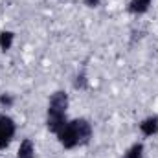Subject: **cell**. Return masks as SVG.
Here are the masks:
<instances>
[{"instance_id": "cell-1", "label": "cell", "mask_w": 158, "mask_h": 158, "mask_svg": "<svg viewBox=\"0 0 158 158\" xmlns=\"http://www.w3.org/2000/svg\"><path fill=\"white\" fill-rule=\"evenodd\" d=\"M55 136H57V142L64 149L72 151V149L85 147L90 143V140L94 136V129H92V123L86 118H74L68 119Z\"/></svg>"}, {"instance_id": "cell-2", "label": "cell", "mask_w": 158, "mask_h": 158, "mask_svg": "<svg viewBox=\"0 0 158 158\" xmlns=\"http://www.w3.org/2000/svg\"><path fill=\"white\" fill-rule=\"evenodd\" d=\"M68 105H70V99H68V94L64 90H55L50 99H48V109H46V127L50 132L57 134L63 125L68 121Z\"/></svg>"}, {"instance_id": "cell-3", "label": "cell", "mask_w": 158, "mask_h": 158, "mask_svg": "<svg viewBox=\"0 0 158 158\" xmlns=\"http://www.w3.org/2000/svg\"><path fill=\"white\" fill-rule=\"evenodd\" d=\"M17 134V123L7 114H0V151H6Z\"/></svg>"}, {"instance_id": "cell-4", "label": "cell", "mask_w": 158, "mask_h": 158, "mask_svg": "<svg viewBox=\"0 0 158 158\" xmlns=\"http://www.w3.org/2000/svg\"><path fill=\"white\" fill-rule=\"evenodd\" d=\"M140 132L145 136V138H153L158 134V114H151L147 118H143L140 121Z\"/></svg>"}, {"instance_id": "cell-5", "label": "cell", "mask_w": 158, "mask_h": 158, "mask_svg": "<svg viewBox=\"0 0 158 158\" xmlns=\"http://www.w3.org/2000/svg\"><path fill=\"white\" fill-rule=\"evenodd\" d=\"M15 158H35V143L31 138H22Z\"/></svg>"}, {"instance_id": "cell-6", "label": "cell", "mask_w": 158, "mask_h": 158, "mask_svg": "<svg viewBox=\"0 0 158 158\" xmlns=\"http://www.w3.org/2000/svg\"><path fill=\"white\" fill-rule=\"evenodd\" d=\"M151 4H153V0H131L127 4V11L132 15H143L149 11Z\"/></svg>"}, {"instance_id": "cell-7", "label": "cell", "mask_w": 158, "mask_h": 158, "mask_svg": "<svg viewBox=\"0 0 158 158\" xmlns=\"http://www.w3.org/2000/svg\"><path fill=\"white\" fill-rule=\"evenodd\" d=\"M13 42H15V31L11 30H2L0 31V52H9L13 48Z\"/></svg>"}, {"instance_id": "cell-8", "label": "cell", "mask_w": 158, "mask_h": 158, "mask_svg": "<svg viewBox=\"0 0 158 158\" xmlns=\"http://www.w3.org/2000/svg\"><path fill=\"white\" fill-rule=\"evenodd\" d=\"M143 155H145V145L142 142H136L123 153V158H143Z\"/></svg>"}, {"instance_id": "cell-9", "label": "cell", "mask_w": 158, "mask_h": 158, "mask_svg": "<svg viewBox=\"0 0 158 158\" xmlns=\"http://www.w3.org/2000/svg\"><path fill=\"white\" fill-rule=\"evenodd\" d=\"M88 76L85 74V72H79L77 76H76V79H74V88L76 90H86L88 88Z\"/></svg>"}, {"instance_id": "cell-10", "label": "cell", "mask_w": 158, "mask_h": 158, "mask_svg": "<svg viewBox=\"0 0 158 158\" xmlns=\"http://www.w3.org/2000/svg\"><path fill=\"white\" fill-rule=\"evenodd\" d=\"M15 105V96L11 92H2L0 94V107L2 109H11Z\"/></svg>"}, {"instance_id": "cell-11", "label": "cell", "mask_w": 158, "mask_h": 158, "mask_svg": "<svg viewBox=\"0 0 158 158\" xmlns=\"http://www.w3.org/2000/svg\"><path fill=\"white\" fill-rule=\"evenodd\" d=\"M83 2H85L86 7H98L101 4V0H83Z\"/></svg>"}]
</instances>
